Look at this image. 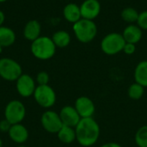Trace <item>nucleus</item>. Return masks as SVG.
<instances>
[{"label":"nucleus","instance_id":"ddd939ff","mask_svg":"<svg viewBox=\"0 0 147 147\" xmlns=\"http://www.w3.org/2000/svg\"><path fill=\"white\" fill-rule=\"evenodd\" d=\"M8 134H9V139L13 142L19 144V145L24 144L28 140V135H29L27 127L22 123L12 125L9 131L8 132Z\"/></svg>","mask_w":147,"mask_h":147},{"label":"nucleus","instance_id":"9b49d317","mask_svg":"<svg viewBox=\"0 0 147 147\" xmlns=\"http://www.w3.org/2000/svg\"><path fill=\"white\" fill-rule=\"evenodd\" d=\"M59 114L63 125L71 127L74 128L77 127V125L79 123L80 120L82 119L78 115V111L76 110V109L74 108V106H71V105L64 106L60 109Z\"/></svg>","mask_w":147,"mask_h":147},{"label":"nucleus","instance_id":"a211bd4d","mask_svg":"<svg viewBox=\"0 0 147 147\" xmlns=\"http://www.w3.org/2000/svg\"><path fill=\"white\" fill-rule=\"evenodd\" d=\"M56 134L59 140L64 144H71L76 140V131L71 127L63 125Z\"/></svg>","mask_w":147,"mask_h":147},{"label":"nucleus","instance_id":"7ed1b4c3","mask_svg":"<svg viewBox=\"0 0 147 147\" xmlns=\"http://www.w3.org/2000/svg\"><path fill=\"white\" fill-rule=\"evenodd\" d=\"M74 34L78 41L81 43L91 42L97 34V26L92 20L80 19L73 24L72 27Z\"/></svg>","mask_w":147,"mask_h":147},{"label":"nucleus","instance_id":"f257e3e1","mask_svg":"<svg viewBox=\"0 0 147 147\" xmlns=\"http://www.w3.org/2000/svg\"><path fill=\"white\" fill-rule=\"evenodd\" d=\"M76 141L83 147L94 146L100 137V126L93 118H82L75 127Z\"/></svg>","mask_w":147,"mask_h":147},{"label":"nucleus","instance_id":"4468645a","mask_svg":"<svg viewBox=\"0 0 147 147\" xmlns=\"http://www.w3.org/2000/svg\"><path fill=\"white\" fill-rule=\"evenodd\" d=\"M41 25L37 20H29L24 26L23 36L29 41H34L40 36Z\"/></svg>","mask_w":147,"mask_h":147},{"label":"nucleus","instance_id":"473e14b6","mask_svg":"<svg viewBox=\"0 0 147 147\" xmlns=\"http://www.w3.org/2000/svg\"><path fill=\"white\" fill-rule=\"evenodd\" d=\"M17 147H27V146H22V145H20L19 146H17Z\"/></svg>","mask_w":147,"mask_h":147},{"label":"nucleus","instance_id":"dca6fc26","mask_svg":"<svg viewBox=\"0 0 147 147\" xmlns=\"http://www.w3.org/2000/svg\"><path fill=\"white\" fill-rule=\"evenodd\" d=\"M63 16L68 22L72 24L76 23L80 19H82L80 6L74 3H67L63 9Z\"/></svg>","mask_w":147,"mask_h":147},{"label":"nucleus","instance_id":"4be33fe9","mask_svg":"<svg viewBox=\"0 0 147 147\" xmlns=\"http://www.w3.org/2000/svg\"><path fill=\"white\" fill-rule=\"evenodd\" d=\"M145 93V87L140 85L138 83H134L132 84L127 90V95L130 99L134 101H138L142 98Z\"/></svg>","mask_w":147,"mask_h":147},{"label":"nucleus","instance_id":"a878e982","mask_svg":"<svg viewBox=\"0 0 147 147\" xmlns=\"http://www.w3.org/2000/svg\"><path fill=\"white\" fill-rule=\"evenodd\" d=\"M135 51H136V46H135V44L126 42L122 52H124L127 55H132V54H134L135 53Z\"/></svg>","mask_w":147,"mask_h":147},{"label":"nucleus","instance_id":"6e6552de","mask_svg":"<svg viewBox=\"0 0 147 147\" xmlns=\"http://www.w3.org/2000/svg\"><path fill=\"white\" fill-rule=\"evenodd\" d=\"M40 123L42 127L49 134H57L63 126L59 114L50 109L42 114Z\"/></svg>","mask_w":147,"mask_h":147},{"label":"nucleus","instance_id":"9d476101","mask_svg":"<svg viewBox=\"0 0 147 147\" xmlns=\"http://www.w3.org/2000/svg\"><path fill=\"white\" fill-rule=\"evenodd\" d=\"M74 108L81 118H91L96 111L94 102L90 97L85 96H79L76 99Z\"/></svg>","mask_w":147,"mask_h":147},{"label":"nucleus","instance_id":"0eeeda50","mask_svg":"<svg viewBox=\"0 0 147 147\" xmlns=\"http://www.w3.org/2000/svg\"><path fill=\"white\" fill-rule=\"evenodd\" d=\"M26 116L25 105L19 100L9 102L4 109V119L11 125L22 123Z\"/></svg>","mask_w":147,"mask_h":147},{"label":"nucleus","instance_id":"aec40b11","mask_svg":"<svg viewBox=\"0 0 147 147\" xmlns=\"http://www.w3.org/2000/svg\"><path fill=\"white\" fill-rule=\"evenodd\" d=\"M51 38L56 47L59 48H65L68 47L71 43V35L67 31L65 30L56 31L55 33H53Z\"/></svg>","mask_w":147,"mask_h":147},{"label":"nucleus","instance_id":"5701e85b","mask_svg":"<svg viewBox=\"0 0 147 147\" xmlns=\"http://www.w3.org/2000/svg\"><path fill=\"white\" fill-rule=\"evenodd\" d=\"M134 140L138 147H147V125L140 127L137 130Z\"/></svg>","mask_w":147,"mask_h":147},{"label":"nucleus","instance_id":"2f4dec72","mask_svg":"<svg viewBox=\"0 0 147 147\" xmlns=\"http://www.w3.org/2000/svg\"><path fill=\"white\" fill-rule=\"evenodd\" d=\"M7 0H0V3H4V2H6Z\"/></svg>","mask_w":147,"mask_h":147},{"label":"nucleus","instance_id":"f3484780","mask_svg":"<svg viewBox=\"0 0 147 147\" xmlns=\"http://www.w3.org/2000/svg\"><path fill=\"white\" fill-rule=\"evenodd\" d=\"M16 36L15 31L7 27L1 26L0 27V46L3 47H9L12 46L16 41Z\"/></svg>","mask_w":147,"mask_h":147},{"label":"nucleus","instance_id":"423d86ee","mask_svg":"<svg viewBox=\"0 0 147 147\" xmlns=\"http://www.w3.org/2000/svg\"><path fill=\"white\" fill-rule=\"evenodd\" d=\"M33 96L39 106L47 109L54 106L57 100L54 90L48 84L37 85Z\"/></svg>","mask_w":147,"mask_h":147},{"label":"nucleus","instance_id":"f03ea898","mask_svg":"<svg viewBox=\"0 0 147 147\" xmlns=\"http://www.w3.org/2000/svg\"><path fill=\"white\" fill-rule=\"evenodd\" d=\"M56 46L52 38L47 36H40L31 42L30 51L34 58L40 60H48L52 59L56 53Z\"/></svg>","mask_w":147,"mask_h":147},{"label":"nucleus","instance_id":"b1692460","mask_svg":"<svg viewBox=\"0 0 147 147\" xmlns=\"http://www.w3.org/2000/svg\"><path fill=\"white\" fill-rule=\"evenodd\" d=\"M49 75L47 72L42 71H40L35 78V82L37 83L38 85H45V84H48L49 83Z\"/></svg>","mask_w":147,"mask_h":147},{"label":"nucleus","instance_id":"1a4fd4ad","mask_svg":"<svg viewBox=\"0 0 147 147\" xmlns=\"http://www.w3.org/2000/svg\"><path fill=\"white\" fill-rule=\"evenodd\" d=\"M36 87L37 85L35 80L28 74L22 73L16 81V91L18 95L24 98L32 96L34 93Z\"/></svg>","mask_w":147,"mask_h":147},{"label":"nucleus","instance_id":"39448f33","mask_svg":"<svg viewBox=\"0 0 147 147\" xmlns=\"http://www.w3.org/2000/svg\"><path fill=\"white\" fill-rule=\"evenodd\" d=\"M22 74L21 65L11 58L0 59V78L5 81H16Z\"/></svg>","mask_w":147,"mask_h":147},{"label":"nucleus","instance_id":"412c9836","mask_svg":"<svg viewBox=\"0 0 147 147\" xmlns=\"http://www.w3.org/2000/svg\"><path fill=\"white\" fill-rule=\"evenodd\" d=\"M121 16L124 22L129 24H134V22H137L140 12L133 7H127L122 9Z\"/></svg>","mask_w":147,"mask_h":147},{"label":"nucleus","instance_id":"c85d7f7f","mask_svg":"<svg viewBox=\"0 0 147 147\" xmlns=\"http://www.w3.org/2000/svg\"><path fill=\"white\" fill-rule=\"evenodd\" d=\"M4 20H5V15L4 13L0 9V27L3 26V22H4Z\"/></svg>","mask_w":147,"mask_h":147},{"label":"nucleus","instance_id":"c756f323","mask_svg":"<svg viewBox=\"0 0 147 147\" xmlns=\"http://www.w3.org/2000/svg\"><path fill=\"white\" fill-rule=\"evenodd\" d=\"M0 147H3V140L1 138H0Z\"/></svg>","mask_w":147,"mask_h":147},{"label":"nucleus","instance_id":"f8f14e48","mask_svg":"<svg viewBox=\"0 0 147 147\" xmlns=\"http://www.w3.org/2000/svg\"><path fill=\"white\" fill-rule=\"evenodd\" d=\"M80 6L82 18L94 20L101 12V3L98 0H84Z\"/></svg>","mask_w":147,"mask_h":147},{"label":"nucleus","instance_id":"393cba45","mask_svg":"<svg viewBox=\"0 0 147 147\" xmlns=\"http://www.w3.org/2000/svg\"><path fill=\"white\" fill-rule=\"evenodd\" d=\"M137 25L143 30H147V10H144L140 13Z\"/></svg>","mask_w":147,"mask_h":147},{"label":"nucleus","instance_id":"bb28decb","mask_svg":"<svg viewBox=\"0 0 147 147\" xmlns=\"http://www.w3.org/2000/svg\"><path fill=\"white\" fill-rule=\"evenodd\" d=\"M11 124L6 120V119H3L0 121V132L2 133H8L11 127Z\"/></svg>","mask_w":147,"mask_h":147},{"label":"nucleus","instance_id":"7c9ffc66","mask_svg":"<svg viewBox=\"0 0 147 147\" xmlns=\"http://www.w3.org/2000/svg\"><path fill=\"white\" fill-rule=\"evenodd\" d=\"M3 47L0 46V54H1L2 53H3Z\"/></svg>","mask_w":147,"mask_h":147},{"label":"nucleus","instance_id":"2eb2a0df","mask_svg":"<svg viewBox=\"0 0 147 147\" xmlns=\"http://www.w3.org/2000/svg\"><path fill=\"white\" fill-rule=\"evenodd\" d=\"M121 34L126 42L133 43L136 45L142 39L143 33H142V29L138 25L129 24L124 28L123 33Z\"/></svg>","mask_w":147,"mask_h":147},{"label":"nucleus","instance_id":"20e7f679","mask_svg":"<svg viewBox=\"0 0 147 147\" xmlns=\"http://www.w3.org/2000/svg\"><path fill=\"white\" fill-rule=\"evenodd\" d=\"M126 41L121 34L113 32L105 35L101 41V49L107 55H115L123 51Z\"/></svg>","mask_w":147,"mask_h":147},{"label":"nucleus","instance_id":"6ab92c4d","mask_svg":"<svg viewBox=\"0 0 147 147\" xmlns=\"http://www.w3.org/2000/svg\"><path fill=\"white\" fill-rule=\"evenodd\" d=\"M134 79L135 82L142 85L143 87H147V60L140 61L135 67L134 70Z\"/></svg>","mask_w":147,"mask_h":147},{"label":"nucleus","instance_id":"cd10ccee","mask_svg":"<svg viewBox=\"0 0 147 147\" xmlns=\"http://www.w3.org/2000/svg\"><path fill=\"white\" fill-rule=\"evenodd\" d=\"M100 147H122L120 144L115 143V142H109V143H105L103 145H102Z\"/></svg>","mask_w":147,"mask_h":147}]
</instances>
